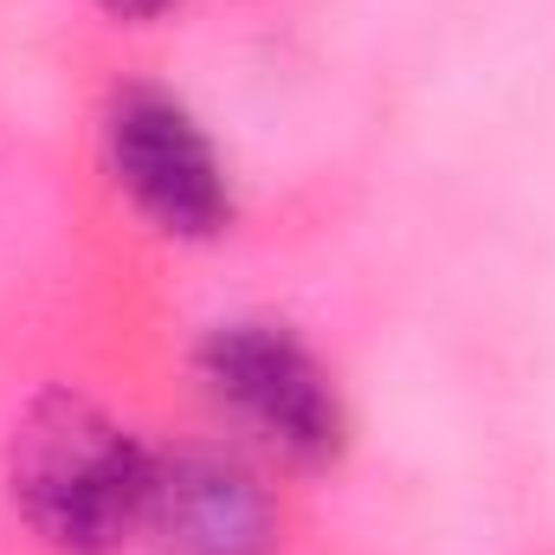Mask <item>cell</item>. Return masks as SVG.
Here are the masks:
<instances>
[{
	"instance_id": "1",
	"label": "cell",
	"mask_w": 555,
	"mask_h": 555,
	"mask_svg": "<svg viewBox=\"0 0 555 555\" xmlns=\"http://www.w3.org/2000/svg\"><path fill=\"white\" fill-rule=\"evenodd\" d=\"M149 465L155 452H142L91 395L46 388L13 420L7 491L39 543L59 555H111L142 530Z\"/></svg>"
},
{
	"instance_id": "2",
	"label": "cell",
	"mask_w": 555,
	"mask_h": 555,
	"mask_svg": "<svg viewBox=\"0 0 555 555\" xmlns=\"http://www.w3.org/2000/svg\"><path fill=\"white\" fill-rule=\"evenodd\" d=\"M201 375L220 408L297 465H330L349 446V414L330 369L278 323H220L201 343Z\"/></svg>"
},
{
	"instance_id": "3",
	"label": "cell",
	"mask_w": 555,
	"mask_h": 555,
	"mask_svg": "<svg viewBox=\"0 0 555 555\" xmlns=\"http://www.w3.org/2000/svg\"><path fill=\"white\" fill-rule=\"evenodd\" d=\"M111 168L117 188L137 201L142 220H155L175 240H214L233 214L227 168L201 124L162 98V91H124L111 104Z\"/></svg>"
},
{
	"instance_id": "4",
	"label": "cell",
	"mask_w": 555,
	"mask_h": 555,
	"mask_svg": "<svg viewBox=\"0 0 555 555\" xmlns=\"http://www.w3.org/2000/svg\"><path fill=\"white\" fill-rule=\"evenodd\" d=\"M142 530L162 555H272L278 517L266 485L207 446L155 452L149 465V511Z\"/></svg>"
},
{
	"instance_id": "5",
	"label": "cell",
	"mask_w": 555,
	"mask_h": 555,
	"mask_svg": "<svg viewBox=\"0 0 555 555\" xmlns=\"http://www.w3.org/2000/svg\"><path fill=\"white\" fill-rule=\"evenodd\" d=\"M104 7H111L117 20H149V13H162L168 0H104Z\"/></svg>"
}]
</instances>
